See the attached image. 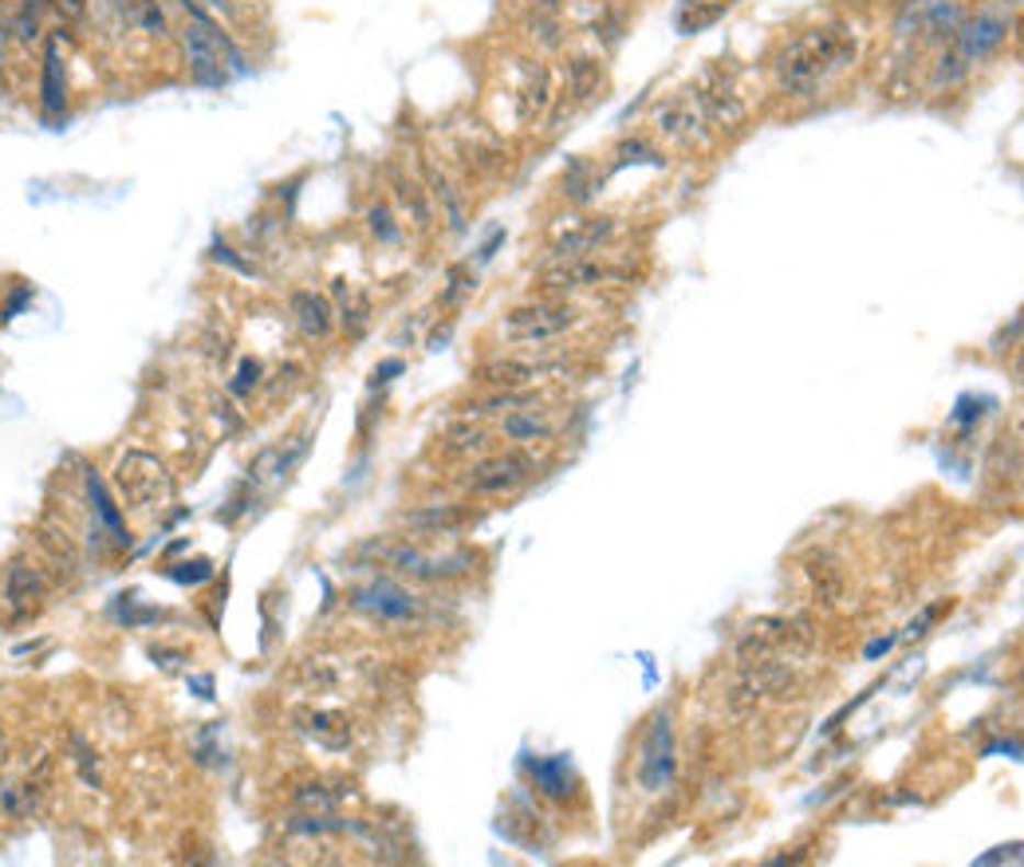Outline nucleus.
<instances>
[{
    "instance_id": "obj_1",
    "label": "nucleus",
    "mask_w": 1024,
    "mask_h": 867,
    "mask_svg": "<svg viewBox=\"0 0 1024 867\" xmlns=\"http://www.w3.org/2000/svg\"><path fill=\"white\" fill-rule=\"evenodd\" d=\"M852 64H855V36L847 29H840V24H828V29H808L796 40H788L773 64V76L785 95L808 99L832 76L852 68Z\"/></svg>"
},
{
    "instance_id": "obj_2",
    "label": "nucleus",
    "mask_w": 1024,
    "mask_h": 867,
    "mask_svg": "<svg viewBox=\"0 0 1024 867\" xmlns=\"http://www.w3.org/2000/svg\"><path fill=\"white\" fill-rule=\"evenodd\" d=\"M115 485L123 493V502L131 509H162L166 502L173 497V482L166 465L146 450H126L115 465Z\"/></svg>"
},
{
    "instance_id": "obj_3",
    "label": "nucleus",
    "mask_w": 1024,
    "mask_h": 867,
    "mask_svg": "<svg viewBox=\"0 0 1024 867\" xmlns=\"http://www.w3.org/2000/svg\"><path fill=\"white\" fill-rule=\"evenodd\" d=\"M575 328V308L572 304H555V300H540V304H525L505 316V339L513 344H552V339L567 336Z\"/></svg>"
},
{
    "instance_id": "obj_4",
    "label": "nucleus",
    "mask_w": 1024,
    "mask_h": 867,
    "mask_svg": "<svg viewBox=\"0 0 1024 867\" xmlns=\"http://www.w3.org/2000/svg\"><path fill=\"white\" fill-rule=\"evenodd\" d=\"M371 556H379L383 564H391L394 572L418 579H441V576H461L470 568V556L465 552H426L418 544H367Z\"/></svg>"
},
{
    "instance_id": "obj_5",
    "label": "nucleus",
    "mask_w": 1024,
    "mask_h": 867,
    "mask_svg": "<svg viewBox=\"0 0 1024 867\" xmlns=\"http://www.w3.org/2000/svg\"><path fill=\"white\" fill-rule=\"evenodd\" d=\"M738 683H733V706L749 710V706H761L765 698H776L792 686V666L776 655H756V658H738Z\"/></svg>"
},
{
    "instance_id": "obj_6",
    "label": "nucleus",
    "mask_w": 1024,
    "mask_h": 867,
    "mask_svg": "<svg viewBox=\"0 0 1024 867\" xmlns=\"http://www.w3.org/2000/svg\"><path fill=\"white\" fill-rule=\"evenodd\" d=\"M351 604L367 616H374L379 623H410V619L421 616V599L391 576L367 579L363 588L351 592Z\"/></svg>"
},
{
    "instance_id": "obj_7",
    "label": "nucleus",
    "mask_w": 1024,
    "mask_h": 867,
    "mask_svg": "<svg viewBox=\"0 0 1024 867\" xmlns=\"http://www.w3.org/2000/svg\"><path fill=\"white\" fill-rule=\"evenodd\" d=\"M537 473V462L520 450L508 453H493L485 462H477L465 477V489L481 493V497H500V493H513Z\"/></svg>"
},
{
    "instance_id": "obj_8",
    "label": "nucleus",
    "mask_w": 1024,
    "mask_h": 867,
    "mask_svg": "<svg viewBox=\"0 0 1024 867\" xmlns=\"http://www.w3.org/2000/svg\"><path fill=\"white\" fill-rule=\"evenodd\" d=\"M671 780H674V730L671 718L659 713L651 730H646V742H642L639 753V785L646 792H662L671 789Z\"/></svg>"
},
{
    "instance_id": "obj_9",
    "label": "nucleus",
    "mask_w": 1024,
    "mask_h": 867,
    "mask_svg": "<svg viewBox=\"0 0 1024 867\" xmlns=\"http://www.w3.org/2000/svg\"><path fill=\"white\" fill-rule=\"evenodd\" d=\"M1005 36H1009V16L1005 12L986 9V12H977V16H961V24H957V32H954V52L974 68L977 59H986L989 52L1001 48Z\"/></svg>"
},
{
    "instance_id": "obj_10",
    "label": "nucleus",
    "mask_w": 1024,
    "mask_h": 867,
    "mask_svg": "<svg viewBox=\"0 0 1024 867\" xmlns=\"http://www.w3.org/2000/svg\"><path fill=\"white\" fill-rule=\"evenodd\" d=\"M40 599H44V576L24 560H12L9 568L0 572V604H4V611L12 619H29L32 611H40Z\"/></svg>"
},
{
    "instance_id": "obj_11",
    "label": "nucleus",
    "mask_w": 1024,
    "mask_h": 867,
    "mask_svg": "<svg viewBox=\"0 0 1024 867\" xmlns=\"http://www.w3.org/2000/svg\"><path fill=\"white\" fill-rule=\"evenodd\" d=\"M292 725L304 733L307 742H316L319 750L344 753L351 745V722L336 710H319V706H296L292 710Z\"/></svg>"
},
{
    "instance_id": "obj_12",
    "label": "nucleus",
    "mask_w": 1024,
    "mask_h": 867,
    "mask_svg": "<svg viewBox=\"0 0 1024 867\" xmlns=\"http://www.w3.org/2000/svg\"><path fill=\"white\" fill-rule=\"evenodd\" d=\"M40 115L48 123H59L68 115V68H64L59 40H48L44 59H40Z\"/></svg>"
},
{
    "instance_id": "obj_13",
    "label": "nucleus",
    "mask_w": 1024,
    "mask_h": 867,
    "mask_svg": "<svg viewBox=\"0 0 1024 867\" xmlns=\"http://www.w3.org/2000/svg\"><path fill=\"white\" fill-rule=\"evenodd\" d=\"M966 12L954 0H910L899 16V32H919V36H954Z\"/></svg>"
},
{
    "instance_id": "obj_14",
    "label": "nucleus",
    "mask_w": 1024,
    "mask_h": 867,
    "mask_svg": "<svg viewBox=\"0 0 1024 867\" xmlns=\"http://www.w3.org/2000/svg\"><path fill=\"white\" fill-rule=\"evenodd\" d=\"M48 785H52V762L44 757V762L36 765V773L0 785V812L12 820L32 817V812L44 804V797H48Z\"/></svg>"
},
{
    "instance_id": "obj_15",
    "label": "nucleus",
    "mask_w": 1024,
    "mask_h": 867,
    "mask_svg": "<svg viewBox=\"0 0 1024 867\" xmlns=\"http://www.w3.org/2000/svg\"><path fill=\"white\" fill-rule=\"evenodd\" d=\"M654 126L674 143H694L701 135V126H706V106L694 95H674L654 106Z\"/></svg>"
},
{
    "instance_id": "obj_16",
    "label": "nucleus",
    "mask_w": 1024,
    "mask_h": 867,
    "mask_svg": "<svg viewBox=\"0 0 1024 867\" xmlns=\"http://www.w3.org/2000/svg\"><path fill=\"white\" fill-rule=\"evenodd\" d=\"M619 272L607 269L604 260H592V257H567V260H555L552 269H544V284L552 292H575V289H595V284H604V280H615Z\"/></svg>"
},
{
    "instance_id": "obj_17",
    "label": "nucleus",
    "mask_w": 1024,
    "mask_h": 867,
    "mask_svg": "<svg viewBox=\"0 0 1024 867\" xmlns=\"http://www.w3.org/2000/svg\"><path fill=\"white\" fill-rule=\"evenodd\" d=\"M288 304H292V316H296V328L304 331L307 339H327L331 331H336V308H331V300L319 296V292H292L288 296Z\"/></svg>"
},
{
    "instance_id": "obj_18",
    "label": "nucleus",
    "mask_w": 1024,
    "mask_h": 867,
    "mask_svg": "<svg viewBox=\"0 0 1024 867\" xmlns=\"http://www.w3.org/2000/svg\"><path fill=\"white\" fill-rule=\"evenodd\" d=\"M615 233V222L611 217H599V222H587L579 225V229L564 233L560 241L552 245V260H567V257H587V252H595L599 245L607 241Z\"/></svg>"
},
{
    "instance_id": "obj_19",
    "label": "nucleus",
    "mask_w": 1024,
    "mask_h": 867,
    "mask_svg": "<svg viewBox=\"0 0 1024 867\" xmlns=\"http://www.w3.org/2000/svg\"><path fill=\"white\" fill-rule=\"evenodd\" d=\"M83 485H87V497H91V509H95V525H106V529H111V540H115L119 549L131 544L126 525H123V513L115 509V502H111V493H106V485L99 482L95 470H83Z\"/></svg>"
},
{
    "instance_id": "obj_20",
    "label": "nucleus",
    "mask_w": 1024,
    "mask_h": 867,
    "mask_svg": "<svg viewBox=\"0 0 1024 867\" xmlns=\"http://www.w3.org/2000/svg\"><path fill=\"white\" fill-rule=\"evenodd\" d=\"M528 769H532V780H537V789L544 792V797H552V800L572 797L575 780H572V765H567V757H532Z\"/></svg>"
},
{
    "instance_id": "obj_21",
    "label": "nucleus",
    "mask_w": 1024,
    "mask_h": 867,
    "mask_svg": "<svg viewBox=\"0 0 1024 867\" xmlns=\"http://www.w3.org/2000/svg\"><path fill=\"white\" fill-rule=\"evenodd\" d=\"M111 9L119 12V20H123V24L146 32V36L162 40L166 32H170V24H166V12H162V4H158V0H111Z\"/></svg>"
},
{
    "instance_id": "obj_22",
    "label": "nucleus",
    "mask_w": 1024,
    "mask_h": 867,
    "mask_svg": "<svg viewBox=\"0 0 1024 867\" xmlns=\"http://www.w3.org/2000/svg\"><path fill=\"white\" fill-rule=\"evenodd\" d=\"M560 371V363L555 359H508V363H497L488 367V379L497 386H528V383H540V379L555 375Z\"/></svg>"
},
{
    "instance_id": "obj_23",
    "label": "nucleus",
    "mask_w": 1024,
    "mask_h": 867,
    "mask_svg": "<svg viewBox=\"0 0 1024 867\" xmlns=\"http://www.w3.org/2000/svg\"><path fill=\"white\" fill-rule=\"evenodd\" d=\"M500 430L508 434V438H517V442H544V438H552L555 434V423H548L540 410H508L505 423H500Z\"/></svg>"
},
{
    "instance_id": "obj_24",
    "label": "nucleus",
    "mask_w": 1024,
    "mask_h": 867,
    "mask_svg": "<svg viewBox=\"0 0 1024 867\" xmlns=\"http://www.w3.org/2000/svg\"><path fill=\"white\" fill-rule=\"evenodd\" d=\"M336 296L344 300V308H339L344 328L351 331L355 339H359L367 331V319H371V300H367L363 292L347 289V280H336Z\"/></svg>"
},
{
    "instance_id": "obj_25",
    "label": "nucleus",
    "mask_w": 1024,
    "mask_h": 867,
    "mask_svg": "<svg viewBox=\"0 0 1024 867\" xmlns=\"http://www.w3.org/2000/svg\"><path fill=\"white\" fill-rule=\"evenodd\" d=\"M426 178H430V185H434V198L446 205V213H450V225L461 233V229H465V210H461V198L453 193V185L446 182V173H441L438 166L426 162Z\"/></svg>"
},
{
    "instance_id": "obj_26",
    "label": "nucleus",
    "mask_w": 1024,
    "mask_h": 867,
    "mask_svg": "<svg viewBox=\"0 0 1024 867\" xmlns=\"http://www.w3.org/2000/svg\"><path fill=\"white\" fill-rule=\"evenodd\" d=\"M391 182H394V190H398V202L418 217V225H430V205H426V198H421V185L398 170H391Z\"/></svg>"
},
{
    "instance_id": "obj_27",
    "label": "nucleus",
    "mask_w": 1024,
    "mask_h": 867,
    "mask_svg": "<svg viewBox=\"0 0 1024 867\" xmlns=\"http://www.w3.org/2000/svg\"><path fill=\"white\" fill-rule=\"evenodd\" d=\"M406 525H414V529H426V532H441V529H458V525H465V513L461 509H421V513H406Z\"/></svg>"
},
{
    "instance_id": "obj_28",
    "label": "nucleus",
    "mask_w": 1024,
    "mask_h": 867,
    "mask_svg": "<svg viewBox=\"0 0 1024 867\" xmlns=\"http://www.w3.org/2000/svg\"><path fill=\"white\" fill-rule=\"evenodd\" d=\"M367 225H371V233L383 245H398V241H403V229H398V222H394L391 205H371V210H367Z\"/></svg>"
},
{
    "instance_id": "obj_29",
    "label": "nucleus",
    "mask_w": 1024,
    "mask_h": 867,
    "mask_svg": "<svg viewBox=\"0 0 1024 867\" xmlns=\"http://www.w3.org/2000/svg\"><path fill=\"white\" fill-rule=\"evenodd\" d=\"M9 36L16 40V44H36L40 36H44V24H40V12H29V9H16V16L9 20Z\"/></svg>"
},
{
    "instance_id": "obj_30",
    "label": "nucleus",
    "mask_w": 1024,
    "mask_h": 867,
    "mask_svg": "<svg viewBox=\"0 0 1024 867\" xmlns=\"http://www.w3.org/2000/svg\"><path fill=\"white\" fill-rule=\"evenodd\" d=\"M564 185H567V193H572V202H587V198H592V190H595L599 182L592 178V166H587L584 158H575V162L567 166Z\"/></svg>"
},
{
    "instance_id": "obj_31",
    "label": "nucleus",
    "mask_w": 1024,
    "mask_h": 867,
    "mask_svg": "<svg viewBox=\"0 0 1024 867\" xmlns=\"http://www.w3.org/2000/svg\"><path fill=\"white\" fill-rule=\"evenodd\" d=\"M296 809L300 812H336V797H331L324 785H300Z\"/></svg>"
},
{
    "instance_id": "obj_32",
    "label": "nucleus",
    "mask_w": 1024,
    "mask_h": 867,
    "mask_svg": "<svg viewBox=\"0 0 1024 867\" xmlns=\"http://www.w3.org/2000/svg\"><path fill=\"white\" fill-rule=\"evenodd\" d=\"M260 375H265V367H260V359H240L237 367V379L229 383L233 395H252L260 386Z\"/></svg>"
},
{
    "instance_id": "obj_33",
    "label": "nucleus",
    "mask_w": 1024,
    "mask_h": 867,
    "mask_svg": "<svg viewBox=\"0 0 1024 867\" xmlns=\"http://www.w3.org/2000/svg\"><path fill=\"white\" fill-rule=\"evenodd\" d=\"M627 162H631V166H634V162L662 166L666 158H662L659 150H651V146L642 143V138H631V143H622V146H619V162H615V166H627Z\"/></svg>"
},
{
    "instance_id": "obj_34",
    "label": "nucleus",
    "mask_w": 1024,
    "mask_h": 867,
    "mask_svg": "<svg viewBox=\"0 0 1024 867\" xmlns=\"http://www.w3.org/2000/svg\"><path fill=\"white\" fill-rule=\"evenodd\" d=\"M213 260H217V264H229V269H237L240 277H257V272H260L252 260H245L237 249H229L225 241H213Z\"/></svg>"
},
{
    "instance_id": "obj_35",
    "label": "nucleus",
    "mask_w": 1024,
    "mask_h": 867,
    "mask_svg": "<svg viewBox=\"0 0 1024 867\" xmlns=\"http://www.w3.org/2000/svg\"><path fill=\"white\" fill-rule=\"evenodd\" d=\"M170 579H178V584H202V579L213 576V564L210 560H193V564H173L170 572H166Z\"/></svg>"
},
{
    "instance_id": "obj_36",
    "label": "nucleus",
    "mask_w": 1024,
    "mask_h": 867,
    "mask_svg": "<svg viewBox=\"0 0 1024 867\" xmlns=\"http://www.w3.org/2000/svg\"><path fill=\"white\" fill-rule=\"evenodd\" d=\"M450 450L461 453V450H481L485 446V430H477V426H458V430H450Z\"/></svg>"
},
{
    "instance_id": "obj_37",
    "label": "nucleus",
    "mask_w": 1024,
    "mask_h": 867,
    "mask_svg": "<svg viewBox=\"0 0 1024 867\" xmlns=\"http://www.w3.org/2000/svg\"><path fill=\"white\" fill-rule=\"evenodd\" d=\"M32 304V284H16V292H12L9 300H4V308H0V324H9V319H16L20 312Z\"/></svg>"
},
{
    "instance_id": "obj_38",
    "label": "nucleus",
    "mask_w": 1024,
    "mask_h": 867,
    "mask_svg": "<svg viewBox=\"0 0 1024 867\" xmlns=\"http://www.w3.org/2000/svg\"><path fill=\"white\" fill-rule=\"evenodd\" d=\"M473 289H477V277H465V269H450V289L441 292V304H453V300Z\"/></svg>"
},
{
    "instance_id": "obj_39",
    "label": "nucleus",
    "mask_w": 1024,
    "mask_h": 867,
    "mask_svg": "<svg viewBox=\"0 0 1024 867\" xmlns=\"http://www.w3.org/2000/svg\"><path fill=\"white\" fill-rule=\"evenodd\" d=\"M52 9L59 12V20H64V24H79V20H87L91 0H52Z\"/></svg>"
},
{
    "instance_id": "obj_40",
    "label": "nucleus",
    "mask_w": 1024,
    "mask_h": 867,
    "mask_svg": "<svg viewBox=\"0 0 1024 867\" xmlns=\"http://www.w3.org/2000/svg\"><path fill=\"white\" fill-rule=\"evenodd\" d=\"M938 611H942V604H934V607H926V611H919V619H910L907 623V631H902V639H919V635H926V627L938 619Z\"/></svg>"
},
{
    "instance_id": "obj_41",
    "label": "nucleus",
    "mask_w": 1024,
    "mask_h": 867,
    "mask_svg": "<svg viewBox=\"0 0 1024 867\" xmlns=\"http://www.w3.org/2000/svg\"><path fill=\"white\" fill-rule=\"evenodd\" d=\"M403 371H406V363H403V359H383V363H379V367H374V371H371V386L391 383V379H394V375H403Z\"/></svg>"
},
{
    "instance_id": "obj_42",
    "label": "nucleus",
    "mask_w": 1024,
    "mask_h": 867,
    "mask_svg": "<svg viewBox=\"0 0 1024 867\" xmlns=\"http://www.w3.org/2000/svg\"><path fill=\"white\" fill-rule=\"evenodd\" d=\"M193 690H198V698H213V678L210 675L193 678Z\"/></svg>"
},
{
    "instance_id": "obj_43",
    "label": "nucleus",
    "mask_w": 1024,
    "mask_h": 867,
    "mask_svg": "<svg viewBox=\"0 0 1024 867\" xmlns=\"http://www.w3.org/2000/svg\"><path fill=\"white\" fill-rule=\"evenodd\" d=\"M890 646H894V639H882V643H871V646H867V658H875V655H887Z\"/></svg>"
},
{
    "instance_id": "obj_44",
    "label": "nucleus",
    "mask_w": 1024,
    "mask_h": 867,
    "mask_svg": "<svg viewBox=\"0 0 1024 867\" xmlns=\"http://www.w3.org/2000/svg\"><path fill=\"white\" fill-rule=\"evenodd\" d=\"M20 9H29V12H44V9H52V0H20Z\"/></svg>"
},
{
    "instance_id": "obj_45",
    "label": "nucleus",
    "mask_w": 1024,
    "mask_h": 867,
    "mask_svg": "<svg viewBox=\"0 0 1024 867\" xmlns=\"http://www.w3.org/2000/svg\"><path fill=\"white\" fill-rule=\"evenodd\" d=\"M9 40H12V36H9V24L0 20V56H4V48H9Z\"/></svg>"
},
{
    "instance_id": "obj_46",
    "label": "nucleus",
    "mask_w": 1024,
    "mask_h": 867,
    "mask_svg": "<svg viewBox=\"0 0 1024 867\" xmlns=\"http://www.w3.org/2000/svg\"><path fill=\"white\" fill-rule=\"evenodd\" d=\"M0 757H4V733H0Z\"/></svg>"
}]
</instances>
